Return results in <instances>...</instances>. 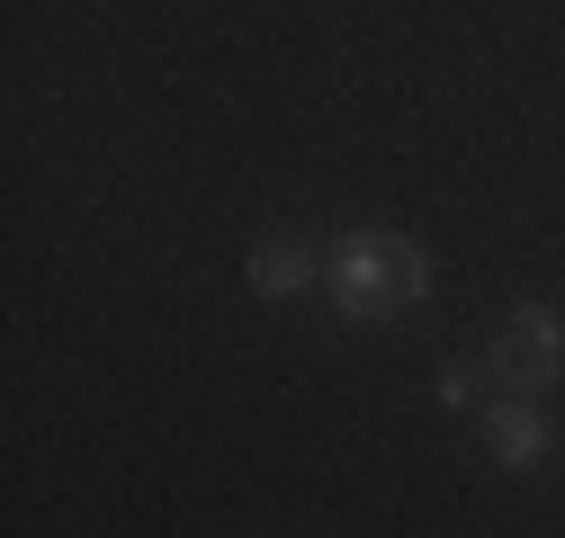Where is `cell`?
<instances>
[{
  "mask_svg": "<svg viewBox=\"0 0 565 538\" xmlns=\"http://www.w3.org/2000/svg\"><path fill=\"white\" fill-rule=\"evenodd\" d=\"M476 386H484V377H476L467 359H449V368H440V404H476Z\"/></svg>",
  "mask_w": 565,
  "mask_h": 538,
  "instance_id": "5b68a950",
  "label": "cell"
},
{
  "mask_svg": "<svg viewBox=\"0 0 565 538\" xmlns=\"http://www.w3.org/2000/svg\"><path fill=\"white\" fill-rule=\"evenodd\" d=\"M252 288H260V297H297V288H315V251H306L297 234L252 243Z\"/></svg>",
  "mask_w": 565,
  "mask_h": 538,
  "instance_id": "277c9868",
  "label": "cell"
},
{
  "mask_svg": "<svg viewBox=\"0 0 565 538\" xmlns=\"http://www.w3.org/2000/svg\"><path fill=\"white\" fill-rule=\"evenodd\" d=\"M323 279H332V305L350 323H386L404 305L431 297V251H422L413 234H341V251L323 260Z\"/></svg>",
  "mask_w": 565,
  "mask_h": 538,
  "instance_id": "6da1fadb",
  "label": "cell"
},
{
  "mask_svg": "<svg viewBox=\"0 0 565 538\" xmlns=\"http://www.w3.org/2000/svg\"><path fill=\"white\" fill-rule=\"evenodd\" d=\"M493 377H503L512 395L565 386V314L556 305H512L503 332H493Z\"/></svg>",
  "mask_w": 565,
  "mask_h": 538,
  "instance_id": "7a4b0ae2",
  "label": "cell"
},
{
  "mask_svg": "<svg viewBox=\"0 0 565 538\" xmlns=\"http://www.w3.org/2000/svg\"><path fill=\"white\" fill-rule=\"evenodd\" d=\"M547 440H556V422L539 413L530 395H503V404H484V449H493V466H539L547 458Z\"/></svg>",
  "mask_w": 565,
  "mask_h": 538,
  "instance_id": "3957f363",
  "label": "cell"
}]
</instances>
